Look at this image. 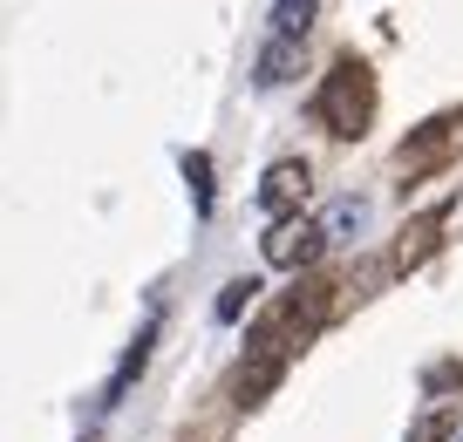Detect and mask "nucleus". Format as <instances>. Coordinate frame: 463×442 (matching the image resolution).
Instances as JSON below:
<instances>
[{
    "label": "nucleus",
    "mask_w": 463,
    "mask_h": 442,
    "mask_svg": "<svg viewBox=\"0 0 463 442\" xmlns=\"http://www.w3.org/2000/svg\"><path fill=\"white\" fill-rule=\"evenodd\" d=\"M184 184H191L198 218H212V157H204V150H184Z\"/></svg>",
    "instance_id": "nucleus-9"
},
{
    "label": "nucleus",
    "mask_w": 463,
    "mask_h": 442,
    "mask_svg": "<svg viewBox=\"0 0 463 442\" xmlns=\"http://www.w3.org/2000/svg\"><path fill=\"white\" fill-rule=\"evenodd\" d=\"M150 347H157V314H150V320H144V334H137V341H130V354L116 361V374H109V388H102V409H116V401H123V395H130V388H137V374H144V368H150Z\"/></svg>",
    "instance_id": "nucleus-5"
},
{
    "label": "nucleus",
    "mask_w": 463,
    "mask_h": 442,
    "mask_svg": "<svg viewBox=\"0 0 463 442\" xmlns=\"http://www.w3.org/2000/svg\"><path fill=\"white\" fill-rule=\"evenodd\" d=\"M362 198H341V204H334V218H327V239H347V231H362Z\"/></svg>",
    "instance_id": "nucleus-12"
},
{
    "label": "nucleus",
    "mask_w": 463,
    "mask_h": 442,
    "mask_svg": "<svg viewBox=\"0 0 463 442\" xmlns=\"http://www.w3.org/2000/svg\"><path fill=\"white\" fill-rule=\"evenodd\" d=\"M457 143H463V123H457V116H443V123H430L416 143H402V150H395V171L416 177V171H430V164H443Z\"/></svg>",
    "instance_id": "nucleus-4"
},
{
    "label": "nucleus",
    "mask_w": 463,
    "mask_h": 442,
    "mask_svg": "<svg viewBox=\"0 0 463 442\" xmlns=\"http://www.w3.org/2000/svg\"><path fill=\"white\" fill-rule=\"evenodd\" d=\"M449 422H457V415H449V409H430V415H416V428H409V442H449Z\"/></svg>",
    "instance_id": "nucleus-11"
},
{
    "label": "nucleus",
    "mask_w": 463,
    "mask_h": 442,
    "mask_svg": "<svg viewBox=\"0 0 463 442\" xmlns=\"http://www.w3.org/2000/svg\"><path fill=\"white\" fill-rule=\"evenodd\" d=\"M252 300H260V279H225V286H218V306H212V320H218V327H232V320L246 314Z\"/></svg>",
    "instance_id": "nucleus-8"
},
{
    "label": "nucleus",
    "mask_w": 463,
    "mask_h": 442,
    "mask_svg": "<svg viewBox=\"0 0 463 442\" xmlns=\"http://www.w3.org/2000/svg\"><path fill=\"white\" fill-rule=\"evenodd\" d=\"M327 225H314V218H279L273 231H266V266H279V272H300V266H314L320 252H327Z\"/></svg>",
    "instance_id": "nucleus-2"
},
{
    "label": "nucleus",
    "mask_w": 463,
    "mask_h": 442,
    "mask_svg": "<svg viewBox=\"0 0 463 442\" xmlns=\"http://www.w3.org/2000/svg\"><path fill=\"white\" fill-rule=\"evenodd\" d=\"M307 191H314L307 157H279L273 171L260 177V212H273V225H279V218H293V212L307 204Z\"/></svg>",
    "instance_id": "nucleus-3"
},
{
    "label": "nucleus",
    "mask_w": 463,
    "mask_h": 442,
    "mask_svg": "<svg viewBox=\"0 0 463 442\" xmlns=\"http://www.w3.org/2000/svg\"><path fill=\"white\" fill-rule=\"evenodd\" d=\"M293 75H300V42H287V34H279V42H266V48H260V82L279 89V82H293Z\"/></svg>",
    "instance_id": "nucleus-7"
},
{
    "label": "nucleus",
    "mask_w": 463,
    "mask_h": 442,
    "mask_svg": "<svg viewBox=\"0 0 463 442\" xmlns=\"http://www.w3.org/2000/svg\"><path fill=\"white\" fill-rule=\"evenodd\" d=\"M314 14H320V0H279L273 28L287 34V42H307V28H314Z\"/></svg>",
    "instance_id": "nucleus-10"
},
{
    "label": "nucleus",
    "mask_w": 463,
    "mask_h": 442,
    "mask_svg": "<svg viewBox=\"0 0 463 442\" xmlns=\"http://www.w3.org/2000/svg\"><path fill=\"white\" fill-rule=\"evenodd\" d=\"M314 116L327 123V136H341V143L368 136V123H375V75H368V61H354V55L334 61V69L320 75Z\"/></svg>",
    "instance_id": "nucleus-1"
},
{
    "label": "nucleus",
    "mask_w": 463,
    "mask_h": 442,
    "mask_svg": "<svg viewBox=\"0 0 463 442\" xmlns=\"http://www.w3.org/2000/svg\"><path fill=\"white\" fill-rule=\"evenodd\" d=\"M463 381V368L457 361H443V368H430V395H443V388H457Z\"/></svg>",
    "instance_id": "nucleus-13"
},
{
    "label": "nucleus",
    "mask_w": 463,
    "mask_h": 442,
    "mask_svg": "<svg viewBox=\"0 0 463 442\" xmlns=\"http://www.w3.org/2000/svg\"><path fill=\"white\" fill-rule=\"evenodd\" d=\"M443 245V212H422V218H409L402 225V239H395V272H416L422 259Z\"/></svg>",
    "instance_id": "nucleus-6"
}]
</instances>
